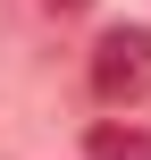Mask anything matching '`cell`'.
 Segmentation results:
<instances>
[{
	"mask_svg": "<svg viewBox=\"0 0 151 160\" xmlns=\"http://www.w3.org/2000/svg\"><path fill=\"white\" fill-rule=\"evenodd\" d=\"M143 93H151V25H109L92 42V101L134 110Z\"/></svg>",
	"mask_w": 151,
	"mask_h": 160,
	"instance_id": "cell-1",
	"label": "cell"
},
{
	"mask_svg": "<svg viewBox=\"0 0 151 160\" xmlns=\"http://www.w3.org/2000/svg\"><path fill=\"white\" fill-rule=\"evenodd\" d=\"M42 8H50V17H84L92 0H42Z\"/></svg>",
	"mask_w": 151,
	"mask_h": 160,
	"instance_id": "cell-3",
	"label": "cell"
},
{
	"mask_svg": "<svg viewBox=\"0 0 151 160\" xmlns=\"http://www.w3.org/2000/svg\"><path fill=\"white\" fill-rule=\"evenodd\" d=\"M84 152H92V160H151V135H143V127H118V118H101V127L84 135Z\"/></svg>",
	"mask_w": 151,
	"mask_h": 160,
	"instance_id": "cell-2",
	"label": "cell"
}]
</instances>
